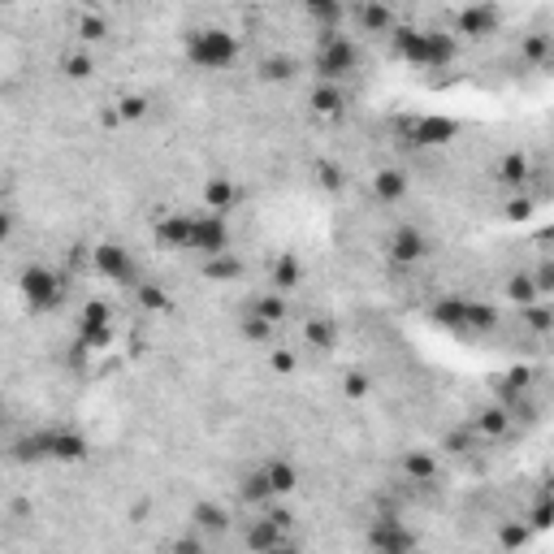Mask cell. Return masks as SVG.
I'll list each match as a JSON object with an SVG mask.
<instances>
[{
    "instance_id": "6da1fadb",
    "label": "cell",
    "mask_w": 554,
    "mask_h": 554,
    "mask_svg": "<svg viewBox=\"0 0 554 554\" xmlns=\"http://www.w3.org/2000/svg\"><path fill=\"white\" fill-rule=\"evenodd\" d=\"M394 48L407 66L416 69H442L459 57V39L451 31H416V27H398Z\"/></svg>"
},
{
    "instance_id": "7a4b0ae2",
    "label": "cell",
    "mask_w": 554,
    "mask_h": 554,
    "mask_svg": "<svg viewBox=\"0 0 554 554\" xmlns=\"http://www.w3.org/2000/svg\"><path fill=\"white\" fill-rule=\"evenodd\" d=\"M182 52H187V61L204 74H221L238 61V52H243V44H238V35L226 31V27H196V31H187L182 39Z\"/></svg>"
},
{
    "instance_id": "3957f363",
    "label": "cell",
    "mask_w": 554,
    "mask_h": 554,
    "mask_svg": "<svg viewBox=\"0 0 554 554\" xmlns=\"http://www.w3.org/2000/svg\"><path fill=\"white\" fill-rule=\"evenodd\" d=\"M317 74H321V83H342V78H351L359 69V48L356 39H347V35L338 31H325L321 35V44H317Z\"/></svg>"
},
{
    "instance_id": "277c9868",
    "label": "cell",
    "mask_w": 554,
    "mask_h": 554,
    "mask_svg": "<svg viewBox=\"0 0 554 554\" xmlns=\"http://www.w3.org/2000/svg\"><path fill=\"white\" fill-rule=\"evenodd\" d=\"M18 286H22V299H27V308H31V312H52V308L66 299V277H61V273H52V269H44V264L22 269Z\"/></svg>"
},
{
    "instance_id": "5b68a950",
    "label": "cell",
    "mask_w": 554,
    "mask_h": 554,
    "mask_svg": "<svg viewBox=\"0 0 554 554\" xmlns=\"http://www.w3.org/2000/svg\"><path fill=\"white\" fill-rule=\"evenodd\" d=\"M96 273L100 277H108V282H117V286H139L143 277H139V261H134L131 252L122 247V243H96Z\"/></svg>"
},
{
    "instance_id": "8992f818",
    "label": "cell",
    "mask_w": 554,
    "mask_h": 554,
    "mask_svg": "<svg viewBox=\"0 0 554 554\" xmlns=\"http://www.w3.org/2000/svg\"><path fill=\"white\" fill-rule=\"evenodd\" d=\"M191 252H199L204 261L208 256H221L229 252V226H226V213H196V238H191Z\"/></svg>"
},
{
    "instance_id": "52a82bcc",
    "label": "cell",
    "mask_w": 554,
    "mask_h": 554,
    "mask_svg": "<svg viewBox=\"0 0 554 554\" xmlns=\"http://www.w3.org/2000/svg\"><path fill=\"white\" fill-rule=\"evenodd\" d=\"M386 252H390L394 264H407V269H412V264H421L424 256L433 252V243H429V234H424V229L403 226V229H394V234H390V247H386Z\"/></svg>"
},
{
    "instance_id": "ba28073f",
    "label": "cell",
    "mask_w": 554,
    "mask_h": 554,
    "mask_svg": "<svg viewBox=\"0 0 554 554\" xmlns=\"http://www.w3.org/2000/svg\"><path fill=\"white\" fill-rule=\"evenodd\" d=\"M191 238H196V213H169L157 221V243L169 252H191Z\"/></svg>"
},
{
    "instance_id": "9c48e42d",
    "label": "cell",
    "mask_w": 554,
    "mask_h": 554,
    "mask_svg": "<svg viewBox=\"0 0 554 554\" xmlns=\"http://www.w3.org/2000/svg\"><path fill=\"white\" fill-rule=\"evenodd\" d=\"M455 31L463 35V39H481V35L498 31V9H494V0H477V4H468V9L455 18Z\"/></svg>"
},
{
    "instance_id": "30bf717a",
    "label": "cell",
    "mask_w": 554,
    "mask_h": 554,
    "mask_svg": "<svg viewBox=\"0 0 554 554\" xmlns=\"http://www.w3.org/2000/svg\"><path fill=\"white\" fill-rule=\"evenodd\" d=\"M48 459H57V463L87 459V438L78 429H48Z\"/></svg>"
},
{
    "instance_id": "8fae6325",
    "label": "cell",
    "mask_w": 554,
    "mask_h": 554,
    "mask_svg": "<svg viewBox=\"0 0 554 554\" xmlns=\"http://www.w3.org/2000/svg\"><path fill=\"white\" fill-rule=\"evenodd\" d=\"M455 122L451 117H416L412 122V139H416V148H442V143H451L455 139Z\"/></svg>"
},
{
    "instance_id": "7c38bea8",
    "label": "cell",
    "mask_w": 554,
    "mask_h": 554,
    "mask_svg": "<svg viewBox=\"0 0 554 554\" xmlns=\"http://www.w3.org/2000/svg\"><path fill=\"white\" fill-rule=\"evenodd\" d=\"M359 31H364V35H390V31H398L394 9L386 4V0H359Z\"/></svg>"
},
{
    "instance_id": "4fadbf2b",
    "label": "cell",
    "mask_w": 554,
    "mask_h": 554,
    "mask_svg": "<svg viewBox=\"0 0 554 554\" xmlns=\"http://www.w3.org/2000/svg\"><path fill=\"white\" fill-rule=\"evenodd\" d=\"M238 199H243V191L229 182L226 173H217V178H208V182H204V204H208L213 213H229Z\"/></svg>"
},
{
    "instance_id": "5bb4252c",
    "label": "cell",
    "mask_w": 554,
    "mask_h": 554,
    "mask_svg": "<svg viewBox=\"0 0 554 554\" xmlns=\"http://www.w3.org/2000/svg\"><path fill=\"white\" fill-rule=\"evenodd\" d=\"M299 282H303V264L294 261L291 252H282V256L273 261V269H269V286L282 291V294H291Z\"/></svg>"
},
{
    "instance_id": "9a60e30c",
    "label": "cell",
    "mask_w": 554,
    "mask_h": 554,
    "mask_svg": "<svg viewBox=\"0 0 554 554\" xmlns=\"http://www.w3.org/2000/svg\"><path fill=\"white\" fill-rule=\"evenodd\" d=\"M238 498H243V507H264V502H273L277 494L269 486V472H264V468L247 472V477L238 481Z\"/></svg>"
},
{
    "instance_id": "2e32d148",
    "label": "cell",
    "mask_w": 554,
    "mask_h": 554,
    "mask_svg": "<svg viewBox=\"0 0 554 554\" xmlns=\"http://www.w3.org/2000/svg\"><path fill=\"white\" fill-rule=\"evenodd\" d=\"M373 546H381V550H412V546H416V533H403L398 520H381L373 528Z\"/></svg>"
},
{
    "instance_id": "e0dca14e",
    "label": "cell",
    "mask_w": 554,
    "mask_h": 554,
    "mask_svg": "<svg viewBox=\"0 0 554 554\" xmlns=\"http://www.w3.org/2000/svg\"><path fill=\"white\" fill-rule=\"evenodd\" d=\"M247 312H252V317H261V321H269V325H282V321H286V294H282V291L256 294Z\"/></svg>"
},
{
    "instance_id": "ac0fdd59",
    "label": "cell",
    "mask_w": 554,
    "mask_h": 554,
    "mask_svg": "<svg viewBox=\"0 0 554 554\" xmlns=\"http://www.w3.org/2000/svg\"><path fill=\"white\" fill-rule=\"evenodd\" d=\"M342 108H347V92H342V83H321V87L312 92V113L333 117V113H342Z\"/></svg>"
},
{
    "instance_id": "d6986e66",
    "label": "cell",
    "mask_w": 554,
    "mask_h": 554,
    "mask_svg": "<svg viewBox=\"0 0 554 554\" xmlns=\"http://www.w3.org/2000/svg\"><path fill=\"white\" fill-rule=\"evenodd\" d=\"M264 472H269V486H273L277 498L294 494V486H299V472H294L291 459H269V463H264Z\"/></svg>"
},
{
    "instance_id": "ffe728a7",
    "label": "cell",
    "mask_w": 554,
    "mask_h": 554,
    "mask_svg": "<svg viewBox=\"0 0 554 554\" xmlns=\"http://www.w3.org/2000/svg\"><path fill=\"white\" fill-rule=\"evenodd\" d=\"M373 191H377V199H381V204L403 199V196H407V173H403V169H381V173L373 178Z\"/></svg>"
},
{
    "instance_id": "44dd1931",
    "label": "cell",
    "mask_w": 554,
    "mask_h": 554,
    "mask_svg": "<svg viewBox=\"0 0 554 554\" xmlns=\"http://www.w3.org/2000/svg\"><path fill=\"white\" fill-rule=\"evenodd\" d=\"M520 57H524V61H533V66H546V61L554 57V35H542V31L524 35V39H520Z\"/></svg>"
},
{
    "instance_id": "7402d4cb",
    "label": "cell",
    "mask_w": 554,
    "mask_h": 554,
    "mask_svg": "<svg viewBox=\"0 0 554 554\" xmlns=\"http://www.w3.org/2000/svg\"><path fill=\"white\" fill-rule=\"evenodd\" d=\"M433 321L446 329H459V333H468V303L463 299H442L438 308H433Z\"/></svg>"
},
{
    "instance_id": "603a6c76",
    "label": "cell",
    "mask_w": 554,
    "mask_h": 554,
    "mask_svg": "<svg viewBox=\"0 0 554 554\" xmlns=\"http://www.w3.org/2000/svg\"><path fill=\"white\" fill-rule=\"evenodd\" d=\"M303 9H308V18H312L317 27H325V31H333V27H338V18L347 13V4H342V0H303Z\"/></svg>"
},
{
    "instance_id": "cb8c5ba5",
    "label": "cell",
    "mask_w": 554,
    "mask_h": 554,
    "mask_svg": "<svg viewBox=\"0 0 554 554\" xmlns=\"http://www.w3.org/2000/svg\"><path fill=\"white\" fill-rule=\"evenodd\" d=\"M498 182H502V187H524V182H528V157H524V152H507V157L498 161Z\"/></svg>"
},
{
    "instance_id": "d4e9b609",
    "label": "cell",
    "mask_w": 554,
    "mask_h": 554,
    "mask_svg": "<svg viewBox=\"0 0 554 554\" xmlns=\"http://www.w3.org/2000/svg\"><path fill=\"white\" fill-rule=\"evenodd\" d=\"M502 325V312L489 303H468V333H494Z\"/></svg>"
},
{
    "instance_id": "484cf974",
    "label": "cell",
    "mask_w": 554,
    "mask_h": 554,
    "mask_svg": "<svg viewBox=\"0 0 554 554\" xmlns=\"http://www.w3.org/2000/svg\"><path fill=\"white\" fill-rule=\"evenodd\" d=\"M191 516H196V528L199 533H213V537H217V533H226L229 528V520H226V511H221V507H217V502H199L196 511H191Z\"/></svg>"
},
{
    "instance_id": "4316f807",
    "label": "cell",
    "mask_w": 554,
    "mask_h": 554,
    "mask_svg": "<svg viewBox=\"0 0 554 554\" xmlns=\"http://www.w3.org/2000/svg\"><path fill=\"white\" fill-rule=\"evenodd\" d=\"M507 299H511V303H520V308L537 303V299H542V291H537V277H533V273H516V277L507 282Z\"/></svg>"
},
{
    "instance_id": "83f0119b",
    "label": "cell",
    "mask_w": 554,
    "mask_h": 554,
    "mask_svg": "<svg viewBox=\"0 0 554 554\" xmlns=\"http://www.w3.org/2000/svg\"><path fill=\"white\" fill-rule=\"evenodd\" d=\"M403 472H407V481L429 486V481H433V455H429V451H412V455L403 459Z\"/></svg>"
},
{
    "instance_id": "f1b7e54d",
    "label": "cell",
    "mask_w": 554,
    "mask_h": 554,
    "mask_svg": "<svg viewBox=\"0 0 554 554\" xmlns=\"http://www.w3.org/2000/svg\"><path fill=\"white\" fill-rule=\"evenodd\" d=\"M204 273H208L213 282H234V277L243 273V264L234 261L229 252H221V256H208V261H204Z\"/></svg>"
},
{
    "instance_id": "f546056e",
    "label": "cell",
    "mask_w": 554,
    "mask_h": 554,
    "mask_svg": "<svg viewBox=\"0 0 554 554\" xmlns=\"http://www.w3.org/2000/svg\"><path fill=\"white\" fill-rule=\"evenodd\" d=\"M520 321L533 329V333H546V329H554V312L546 308V303H542V299H537V303L520 308Z\"/></svg>"
},
{
    "instance_id": "4dcf8cb0",
    "label": "cell",
    "mask_w": 554,
    "mask_h": 554,
    "mask_svg": "<svg viewBox=\"0 0 554 554\" xmlns=\"http://www.w3.org/2000/svg\"><path fill=\"white\" fill-rule=\"evenodd\" d=\"M61 69H66V78L83 83V78H92V74H96V61H92V52H66Z\"/></svg>"
},
{
    "instance_id": "1f68e13d",
    "label": "cell",
    "mask_w": 554,
    "mask_h": 554,
    "mask_svg": "<svg viewBox=\"0 0 554 554\" xmlns=\"http://www.w3.org/2000/svg\"><path fill=\"white\" fill-rule=\"evenodd\" d=\"M303 333H308V342H312V347H321V351L333 347V321H325V317H312Z\"/></svg>"
},
{
    "instance_id": "d6a6232c",
    "label": "cell",
    "mask_w": 554,
    "mask_h": 554,
    "mask_svg": "<svg viewBox=\"0 0 554 554\" xmlns=\"http://www.w3.org/2000/svg\"><path fill=\"white\" fill-rule=\"evenodd\" d=\"M507 424H511V412H507V407H489V412H481L477 429L489 433V438H498V433H507Z\"/></svg>"
},
{
    "instance_id": "836d02e7",
    "label": "cell",
    "mask_w": 554,
    "mask_h": 554,
    "mask_svg": "<svg viewBox=\"0 0 554 554\" xmlns=\"http://www.w3.org/2000/svg\"><path fill=\"white\" fill-rule=\"evenodd\" d=\"M261 78H269V83H291L294 78V61L291 57H269L261 66Z\"/></svg>"
},
{
    "instance_id": "e575fe53",
    "label": "cell",
    "mask_w": 554,
    "mask_h": 554,
    "mask_svg": "<svg viewBox=\"0 0 554 554\" xmlns=\"http://www.w3.org/2000/svg\"><path fill=\"white\" fill-rule=\"evenodd\" d=\"M108 35V22L100 18V13H87V18H78V39L83 44H100Z\"/></svg>"
},
{
    "instance_id": "d590c367",
    "label": "cell",
    "mask_w": 554,
    "mask_h": 554,
    "mask_svg": "<svg viewBox=\"0 0 554 554\" xmlns=\"http://www.w3.org/2000/svg\"><path fill=\"white\" fill-rule=\"evenodd\" d=\"M117 108H122V117H126V122H139V117H148V100H143V96H126L122 104H117Z\"/></svg>"
},
{
    "instance_id": "8d00e7d4",
    "label": "cell",
    "mask_w": 554,
    "mask_h": 554,
    "mask_svg": "<svg viewBox=\"0 0 554 554\" xmlns=\"http://www.w3.org/2000/svg\"><path fill=\"white\" fill-rule=\"evenodd\" d=\"M533 277H537V291L542 294H554V261H542Z\"/></svg>"
},
{
    "instance_id": "74e56055",
    "label": "cell",
    "mask_w": 554,
    "mask_h": 554,
    "mask_svg": "<svg viewBox=\"0 0 554 554\" xmlns=\"http://www.w3.org/2000/svg\"><path fill=\"white\" fill-rule=\"evenodd\" d=\"M342 390L351 394V398H364V394H368V373H347Z\"/></svg>"
},
{
    "instance_id": "f35d334b",
    "label": "cell",
    "mask_w": 554,
    "mask_h": 554,
    "mask_svg": "<svg viewBox=\"0 0 554 554\" xmlns=\"http://www.w3.org/2000/svg\"><path fill=\"white\" fill-rule=\"evenodd\" d=\"M273 368H277V373H291L294 356H291V351H273Z\"/></svg>"
},
{
    "instance_id": "ab89813d",
    "label": "cell",
    "mask_w": 554,
    "mask_h": 554,
    "mask_svg": "<svg viewBox=\"0 0 554 554\" xmlns=\"http://www.w3.org/2000/svg\"><path fill=\"white\" fill-rule=\"evenodd\" d=\"M507 213H511V217H528V213H533V199H511Z\"/></svg>"
},
{
    "instance_id": "60d3db41",
    "label": "cell",
    "mask_w": 554,
    "mask_h": 554,
    "mask_svg": "<svg viewBox=\"0 0 554 554\" xmlns=\"http://www.w3.org/2000/svg\"><path fill=\"white\" fill-rule=\"evenodd\" d=\"M550 498H554V472H550Z\"/></svg>"
},
{
    "instance_id": "b9f144b4",
    "label": "cell",
    "mask_w": 554,
    "mask_h": 554,
    "mask_svg": "<svg viewBox=\"0 0 554 554\" xmlns=\"http://www.w3.org/2000/svg\"><path fill=\"white\" fill-rule=\"evenodd\" d=\"M4 4H13V0H4Z\"/></svg>"
}]
</instances>
